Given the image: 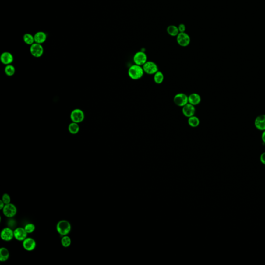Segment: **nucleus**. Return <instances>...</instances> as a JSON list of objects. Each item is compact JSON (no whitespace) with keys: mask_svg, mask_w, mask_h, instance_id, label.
I'll return each instance as SVG.
<instances>
[{"mask_svg":"<svg viewBox=\"0 0 265 265\" xmlns=\"http://www.w3.org/2000/svg\"><path fill=\"white\" fill-rule=\"evenodd\" d=\"M144 73L145 72L143 66L135 64L131 66L128 70V75L129 77L135 80L141 79L143 76Z\"/></svg>","mask_w":265,"mask_h":265,"instance_id":"1","label":"nucleus"},{"mask_svg":"<svg viewBox=\"0 0 265 265\" xmlns=\"http://www.w3.org/2000/svg\"><path fill=\"white\" fill-rule=\"evenodd\" d=\"M56 229L57 232H58L61 236L68 235L71 232L72 225L68 221L66 220H62L58 222L56 226Z\"/></svg>","mask_w":265,"mask_h":265,"instance_id":"2","label":"nucleus"},{"mask_svg":"<svg viewBox=\"0 0 265 265\" xmlns=\"http://www.w3.org/2000/svg\"><path fill=\"white\" fill-rule=\"evenodd\" d=\"M2 212L4 216L11 219L15 217L17 213V208L13 203H9L5 205Z\"/></svg>","mask_w":265,"mask_h":265,"instance_id":"3","label":"nucleus"},{"mask_svg":"<svg viewBox=\"0 0 265 265\" xmlns=\"http://www.w3.org/2000/svg\"><path fill=\"white\" fill-rule=\"evenodd\" d=\"M174 102L178 107H183L189 103L188 96L185 93H177L174 97Z\"/></svg>","mask_w":265,"mask_h":265,"instance_id":"4","label":"nucleus"},{"mask_svg":"<svg viewBox=\"0 0 265 265\" xmlns=\"http://www.w3.org/2000/svg\"><path fill=\"white\" fill-rule=\"evenodd\" d=\"M177 41L179 46L186 47L189 45L191 42V38L189 35L186 32L179 33L177 36Z\"/></svg>","mask_w":265,"mask_h":265,"instance_id":"5","label":"nucleus"},{"mask_svg":"<svg viewBox=\"0 0 265 265\" xmlns=\"http://www.w3.org/2000/svg\"><path fill=\"white\" fill-rule=\"evenodd\" d=\"M143 67L145 73L148 75H154L158 71V66L153 61H147Z\"/></svg>","mask_w":265,"mask_h":265,"instance_id":"6","label":"nucleus"},{"mask_svg":"<svg viewBox=\"0 0 265 265\" xmlns=\"http://www.w3.org/2000/svg\"><path fill=\"white\" fill-rule=\"evenodd\" d=\"M133 61L135 64L143 66L148 61L147 55L144 52H137L133 57Z\"/></svg>","mask_w":265,"mask_h":265,"instance_id":"7","label":"nucleus"},{"mask_svg":"<svg viewBox=\"0 0 265 265\" xmlns=\"http://www.w3.org/2000/svg\"><path fill=\"white\" fill-rule=\"evenodd\" d=\"M0 236L3 241L6 242L11 241L14 238V230L11 227H5L1 231Z\"/></svg>","mask_w":265,"mask_h":265,"instance_id":"8","label":"nucleus"},{"mask_svg":"<svg viewBox=\"0 0 265 265\" xmlns=\"http://www.w3.org/2000/svg\"><path fill=\"white\" fill-rule=\"evenodd\" d=\"M84 112L79 109H75L72 110L71 114V119L73 122L79 123L84 120Z\"/></svg>","mask_w":265,"mask_h":265,"instance_id":"9","label":"nucleus"},{"mask_svg":"<svg viewBox=\"0 0 265 265\" xmlns=\"http://www.w3.org/2000/svg\"><path fill=\"white\" fill-rule=\"evenodd\" d=\"M23 246L26 251L29 252L32 251L36 248V241L33 238L27 237L23 241Z\"/></svg>","mask_w":265,"mask_h":265,"instance_id":"10","label":"nucleus"},{"mask_svg":"<svg viewBox=\"0 0 265 265\" xmlns=\"http://www.w3.org/2000/svg\"><path fill=\"white\" fill-rule=\"evenodd\" d=\"M30 52L33 57L40 58L43 55V47L40 44L34 43L31 45L30 47Z\"/></svg>","mask_w":265,"mask_h":265,"instance_id":"11","label":"nucleus"},{"mask_svg":"<svg viewBox=\"0 0 265 265\" xmlns=\"http://www.w3.org/2000/svg\"><path fill=\"white\" fill-rule=\"evenodd\" d=\"M14 238L19 241L23 242L26 238L28 237V232L26 231L24 227H19L14 230Z\"/></svg>","mask_w":265,"mask_h":265,"instance_id":"12","label":"nucleus"},{"mask_svg":"<svg viewBox=\"0 0 265 265\" xmlns=\"http://www.w3.org/2000/svg\"><path fill=\"white\" fill-rule=\"evenodd\" d=\"M182 111L183 115L185 117L189 118L195 115L196 112V109L195 106L192 105L191 104L188 103L182 107Z\"/></svg>","mask_w":265,"mask_h":265,"instance_id":"13","label":"nucleus"},{"mask_svg":"<svg viewBox=\"0 0 265 265\" xmlns=\"http://www.w3.org/2000/svg\"><path fill=\"white\" fill-rule=\"evenodd\" d=\"M255 128L260 131L265 130V115H261L257 116L254 122Z\"/></svg>","mask_w":265,"mask_h":265,"instance_id":"14","label":"nucleus"},{"mask_svg":"<svg viewBox=\"0 0 265 265\" xmlns=\"http://www.w3.org/2000/svg\"><path fill=\"white\" fill-rule=\"evenodd\" d=\"M0 60L3 64L7 65L11 64L13 62L14 57L12 56V54H10V52H4L0 56Z\"/></svg>","mask_w":265,"mask_h":265,"instance_id":"15","label":"nucleus"},{"mask_svg":"<svg viewBox=\"0 0 265 265\" xmlns=\"http://www.w3.org/2000/svg\"><path fill=\"white\" fill-rule=\"evenodd\" d=\"M189 103L191 104L194 106H197L200 103L201 101V97L199 94L196 93H191L188 96Z\"/></svg>","mask_w":265,"mask_h":265,"instance_id":"16","label":"nucleus"},{"mask_svg":"<svg viewBox=\"0 0 265 265\" xmlns=\"http://www.w3.org/2000/svg\"><path fill=\"white\" fill-rule=\"evenodd\" d=\"M34 37L35 43L40 44L45 43L47 40L46 34L42 31H40L35 33L34 35Z\"/></svg>","mask_w":265,"mask_h":265,"instance_id":"17","label":"nucleus"},{"mask_svg":"<svg viewBox=\"0 0 265 265\" xmlns=\"http://www.w3.org/2000/svg\"><path fill=\"white\" fill-rule=\"evenodd\" d=\"M10 256V253L7 248L2 247L0 248V262H6Z\"/></svg>","mask_w":265,"mask_h":265,"instance_id":"18","label":"nucleus"},{"mask_svg":"<svg viewBox=\"0 0 265 265\" xmlns=\"http://www.w3.org/2000/svg\"><path fill=\"white\" fill-rule=\"evenodd\" d=\"M188 124L191 127L193 128L198 127L200 124V120L199 118L195 115L192 116L188 118Z\"/></svg>","mask_w":265,"mask_h":265,"instance_id":"19","label":"nucleus"},{"mask_svg":"<svg viewBox=\"0 0 265 265\" xmlns=\"http://www.w3.org/2000/svg\"><path fill=\"white\" fill-rule=\"evenodd\" d=\"M167 32L171 36H177L180 33L178 27L174 25L169 26L167 28Z\"/></svg>","mask_w":265,"mask_h":265,"instance_id":"20","label":"nucleus"},{"mask_svg":"<svg viewBox=\"0 0 265 265\" xmlns=\"http://www.w3.org/2000/svg\"><path fill=\"white\" fill-rule=\"evenodd\" d=\"M153 80L157 84H161L164 80V74L161 71H158L154 75Z\"/></svg>","mask_w":265,"mask_h":265,"instance_id":"21","label":"nucleus"},{"mask_svg":"<svg viewBox=\"0 0 265 265\" xmlns=\"http://www.w3.org/2000/svg\"><path fill=\"white\" fill-rule=\"evenodd\" d=\"M23 41L27 45H32L35 43L34 37L30 33H26L23 37Z\"/></svg>","mask_w":265,"mask_h":265,"instance_id":"22","label":"nucleus"},{"mask_svg":"<svg viewBox=\"0 0 265 265\" xmlns=\"http://www.w3.org/2000/svg\"><path fill=\"white\" fill-rule=\"evenodd\" d=\"M61 243L62 246L63 247L68 248L72 244V239H71V237H69L68 235L62 236L61 240Z\"/></svg>","mask_w":265,"mask_h":265,"instance_id":"23","label":"nucleus"},{"mask_svg":"<svg viewBox=\"0 0 265 265\" xmlns=\"http://www.w3.org/2000/svg\"><path fill=\"white\" fill-rule=\"evenodd\" d=\"M69 131L72 134H76L79 131V126L78 123L75 122L71 123L69 126Z\"/></svg>","mask_w":265,"mask_h":265,"instance_id":"24","label":"nucleus"},{"mask_svg":"<svg viewBox=\"0 0 265 265\" xmlns=\"http://www.w3.org/2000/svg\"><path fill=\"white\" fill-rule=\"evenodd\" d=\"M5 72L7 76H12V75H14V74L15 72V69L14 66L9 64L5 67Z\"/></svg>","mask_w":265,"mask_h":265,"instance_id":"25","label":"nucleus"},{"mask_svg":"<svg viewBox=\"0 0 265 265\" xmlns=\"http://www.w3.org/2000/svg\"><path fill=\"white\" fill-rule=\"evenodd\" d=\"M24 229L26 231L28 232V234H30L33 233L35 230V226L34 224L32 223H29L24 226Z\"/></svg>","mask_w":265,"mask_h":265,"instance_id":"26","label":"nucleus"},{"mask_svg":"<svg viewBox=\"0 0 265 265\" xmlns=\"http://www.w3.org/2000/svg\"><path fill=\"white\" fill-rule=\"evenodd\" d=\"M1 200H2V201H3L5 205L10 203V201H11V198H10V196L7 193H4L2 195Z\"/></svg>","mask_w":265,"mask_h":265,"instance_id":"27","label":"nucleus"},{"mask_svg":"<svg viewBox=\"0 0 265 265\" xmlns=\"http://www.w3.org/2000/svg\"><path fill=\"white\" fill-rule=\"evenodd\" d=\"M178 27V29H179L180 33L185 32L186 29V26L184 24H180Z\"/></svg>","mask_w":265,"mask_h":265,"instance_id":"28","label":"nucleus"},{"mask_svg":"<svg viewBox=\"0 0 265 265\" xmlns=\"http://www.w3.org/2000/svg\"><path fill=\"white\" fill-rule=\"evenodd\" d=\"M260 162L265 165V152L262 153L260 157Z\"/></svg>","mask_w":265,"mask_h":265,"instance_id":"29","label":"nucleus"},{"mask_svg":"<svg viewBox=\"0 0 265 265\" xmlns=\"http://www.w3.org/2000/svg\"><path fill=\"white\" fill-rule=\"evenodd\" d=\"M5 203H4L3 201H2V200H0V209L1 210H2L3 209L4 207L5 206Z\"/></svg>","mask_w":265,"mask_h":265,"instance_id":"30","label":"nucleus"},{"mask_svg":"<svg viewBox=\"0 0 265 265\" xmlns=\"http://www.w3.org/2000/svg\"><path fill=\"white\" fill-rule=\"evenodd\" d=\"M262 140L263 143H265V130L263 131L262 134Z\"/></svg>","mask_w":265,"mask_h":265,"instance_id":"31","label":"nucleus"}]
</instances>
